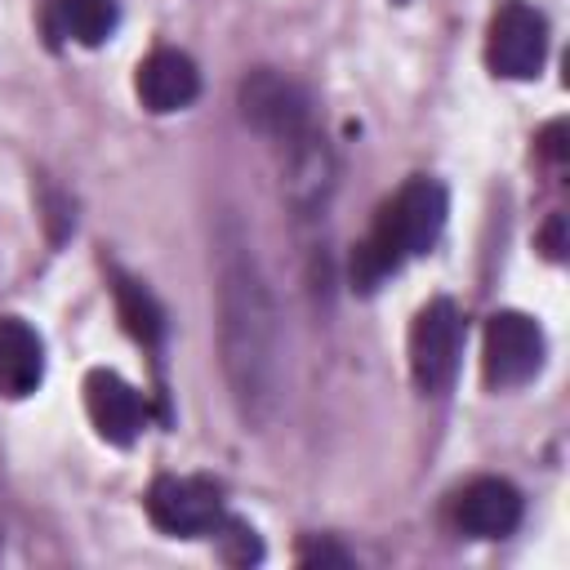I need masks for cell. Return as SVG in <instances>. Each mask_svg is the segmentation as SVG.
Returning a JSON list of instances; mask_svg holds the SVG:
<instances>
[{
	"instance_id": "cell-1",
	"label": "cell",
	"mask_w": 570,
	"mask_h": 570,
	"mask_svg": "<svg viewBox=\"0 0 570 570\" xmlns=\"http://www.w3.org/2000/svg\"><path fill=\"white\" fill-rule=\"evenodd\" d=\"M214 298H218V361L232 392V405L245 428L263 432L285 392V343H281V312L272 285L254 258V245L240 236L236 223L218 232L214 258Z\"/></svg>"
},
{
	"instance_id": "cell-2",
	"label": "cell",
	"mask_w": 570,
	"mask_h": 570,
	"mask_svg": "<svg viewBox=\"0 0 570 570\" xmlns=\"http://www.w3.org/2000/svg\"><path fill=\"white\" fill-rule=\"evenodd\" d=\"M445 187L432 178H410L374 218L365 240L352 249V285L361 294L379 289L392 272L405 267V258L432 249V240L445 227Z\"/></svg>"
},
{
	"instance_id": "cell-3",
	"label": "cell",
	"mask_w": 570,
	"mask_h": 570,
	"mask_svg": "<svg viewBox=\"0 0 570 570\" xmlns=\"http://www.w3.org/2000/svg\"><path fill=\"white\" fill-rule=\"evenodd\" d=\"M236 102H240V116H245L267 142H276L281 151L307 142V138L316 134L307 89H303L298 80L272 71V67L249 71V76L240 80V89H236Z\"/></svg>"
},
{
	"instance_id": "cell-4",
	"label": "cell",
	"mask_w": 570,
	"mask_h": 570,
	"mask_svg": "<svg viewBox=\"0 0 570 570\" xmlns=\"http://www.w3.org/2000/svg\"><path fill=\"white\" fill-rule=\"evenodd\" d=\"M459 356H463V316H459V307L450 298L423 303L414 325H410V374H414L419 392L441 396L459 374Z\"/></svg>"
},
{
	"instance_id": "cell-5",
	"label": "cell",
	"mask_w": 570,
	"mask_h": 570,
	"mask_svg": "<svg viewBox=\"0 0 570 570\" xmlns=\"http://www.w3.org/2000/svg\"><path fill=\"white\" fill-rule=\"evenodd\" d=\"M548 58V22L534 4L508 0L494 9L490 31H485V62L503 80H530L539 76Z\"/></svg>"
},
{
	"instance_id": "cell-6",
	"label": "cell",
	"mask_w": 570,
	"mask_h": 570,
	"mask_svg": "<svg viewBox=\"0 0 570 570\" xmlns=\"http://www.w3.org/2000/svg\"><path fill=\"white\" fill-rule=\"evenodd\" d=\"M481 370L494 392L521 387L543 370V330L525 312H494L485 321V347Z\"/></svg>"
},
{
	"instance_id": "cell-7",
	"label": "cell",
	"mask_w": 570,
	"mask_h": 570,
	"mask_svg": "<svg viewBox=\"0 0 570 570\" xmlns=\"http://www.w3.org/2000/svg\"><path fill=\"white\" fill-rule=\"evenodd\" d=\"M147 517L156 530L174 534V539H200L214 534V525L223 521V494L214 481L205 476H156L147 485Z\"/></svg>"
},
{
	"instance_id": "cell-8",
	"label": "cell",
	"mask_w": 570,
	"mask_h": 570,
	"mask_svg": "<svg viewBox=\"0 0 570 570\" xmlns=\"http://www.w3.org/2000/svg\"><path fill=\"white\" fill-rule=\"evenodd\" d=\"M85 410H89V423L98 428V436L111 441V445H129L142 432V423H147L142 396L116 370H89V379H85Z\"/></svg>"
},
{
	"instance_id": "cell-9",
	"label": "cell",
	"mask_w": 570,
	"mask_h": 570,
	"mask_svg": "<svg viewBox=\"0 0 570 570\" xmlns=\"http://www.w3.org/2000/svg\"><path fill=\"white\" fill-rule=\"evenodd\" d=\"M454 525L472 539H503L521 525V494L503 476H476L454 499Z\"/></svg>"
},
{
	"instance_id": "cell-10",
	"label": "cell",
	"mask_w": 570,
	"mask_h": 570,
	"mask_svg": "<svg viewBox=\"0 0 570 570\" xmlns=\"http://www.w3.org/2000/svg\"><path fill=\"white\" fill-rule=\"evenodd\" d=\"M134 89H138V102L156 116H169V111H183L196 102L200 94V71L196 62L183 53V49H151L142 62H138V76H134Z\"/></svg>"
},
{
	"instance_id": "cell-11",
	"label": "cell",
	"mask_w": 570,
	"mask_h": 570,
	"mask_svg": "<svg viewBox=\"0 0 570 570\" xmlns=\"http://www.w3.org/2000/svg\"><path fill=\"white\" fill-rule=\"evenodd\" d=\"M40 379H45L40 334L18 316H0V396L22 401L40 387Z\"/></svg>"
},
{
	"instance_id": "cell-12",
	"label": "cell",
	"mask_w": 570,
	"mask_h": 570,
	"mask_svg": "<svg viewBox=\"0 0 570 570\" xmlns=\"http://www.w3.org/2000/svg\"><path fill=\"white\" fill-rule=\"evenodd\" d=\"M116 22H120L116 0H53L49 4V31L62 40H76L85 49L111 40Z\"/></svg>"
},
{
	"instance_id": "cell-13",
	"label": "cell",
	"mask_w": 570,
	"mask_h": 570,
	"mask_svg": "<svg viewBox=\"0 0 570 570\" xmlns=\"http://www.w3.org/2000/svg\"><path fill=\"white\" fill-rule=\"evenodd\" d=\"M116 312L125 321V330L142 343V347H160V334H165V312L160 303L129 276H116Z\"/></svg>"
},
{
	"instance_id": "cell-14",
	"label": "cell",
	"mask_w": 570,
	"mask_h": 570,
	"mask_svg": "<svg viewBox=\"0 0 570 570\" xmlns=\"http://www.w3.org/2000/svg\"><path fill=\"white\" fill-rule=\"evenodd\" d=\"M214 534H218V552H223V561H232V566H249V561L263 557L258 534H254L245 521H236V517H223V521L214 525Z\"/></svg>"
},
{
	"instance_id": "cell-15",
	"label": "cell",
	"mask_w": 570,
	"mask_h": 570,
	"mask_svg": "<svg viewBox=\"0 0 570 570\" xmlns=\"http://www.w3.org/2000/svg\"><path fill=\"white\" fill-rule=\"evenodd\" d=\"M298 561L303 566H352V557L343 548H334V543H303Z\"/></svg>"
},
{
	"instance_id": "cell-16",
	"label": "cell",
	"mask_w": 570,
	"mask_h": 570,
	"mask_svg": "<svg viewBox=\"0 0 570 570\" xmlns=\"http://www.w3.org/2000/svg\"><path fill=\"white\" fill-rule=\"evenodd\" d=\"M561 227H566V223H561V214H552V218H548V227H543V254H548V258H561V254H566Z\"/></svg>"
},
{
	"instance_id": "cell-17",
	"label": "cell",
	"mask_w": 570,
	"mask_h": 570,
	"mask_svg": "<svg viewBox=\"0 0 570 570\" xmlns=\"http://www.w3.org/2000/svg\"><path fill=\"white\" fill-rule=\"evenodd\" d=\"M561 134H566V125H561V120L543 129V156H552V160H561V156H566V147H561Z\"/></svg>"
}]
</instances>
